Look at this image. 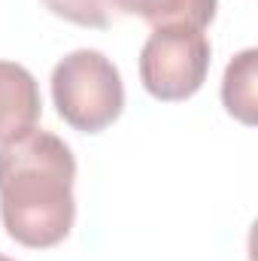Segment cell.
<instances>
[{
  "label": "cell",
  "mask_w": 258,
  "mask_h": 261,
  "mask_svg": "<svg viewBox=\"0 0 258 261\" xmlns=\"http://www.w3.org/2000/svg\"><path fill=\"white\" fill-rule=\"evenodd\" d=\"M76 158L52 130L28 128L0 143V219L28 249H52L76 219Z\"/></svg>",
  "instance_id": "obj_1"
},
{
  "label": "cell",
  "mask_w": 258,
  "mask_h": 261,
  "mask_svg": "<svg viewBox=\"0 0 258 261\" xmlns=\"http://www.w3.org/2000/svg\"><path fill=\"white\" fill-rule=\"evenodd\" d=\"M0 261H15V258H6V255H0Z\"/></svg>",
  "instance_id": "obj_8"
},
{
  "label": "cell",
  "mask_w": 258,
  "mask_h": 261,
  "mask_svg": "<svg viewBox=\"0 0 258 261\" xmlns=\"http://www.w3.org/2000/svg\"><path fill=\"white\" fill-rule=\"evenodd\" d=\"M210 52V40L200 28H155L140 52V82L158 100H186L207 82Z\"/></svg>",
  "instance_id": "obj_3"
},
{
  "label": "cell",
  "mask_w": 258,
  "mask_h": 261,
  "mask_svg": "<svg viewBox=\"0 0 258 261\" xmlns=\"http://www.w3.org/2000/svg\"><path fill=\"white\" fill-rule=\"evenodd\" d=\"M58 116L82 134L110 128L125 110V85L116 64L97 49H76L52 70Z\"/></svg>",
  "instance_id": "obj_2"
},
{
  "label": "cell",
  "mask_w": 258,
  "mask_h": 261,
  "mask_svg": "<svg viewBox=\"0 0 258 261\" xmlns=\"http://www.w3.org/2000/svg\"><path fill=\"white\" fill-rule=\"evenodd\" d=\"M222 103L237 122H258V49H243L231 58L222 79Z\"/></svg>",
  "instance_id": "obj_6"
},
{
  "label": "cell",
  "mask_w": 258,
  "mask_h": 261,
  "mask_svg": "<svg viewBox=\"0 0 258 261\" xmlns=\"http://www.w3.org/2000/svg\"><path fill=\"white\" fill-rule=\"evenodd\" d=\"M46 9L64 21L82 24V28H110L113 9L107 0H43Z\"/></svg>",
  "instance_id": "obj_7"
},
{
  "label": "cell",
  "mask_w": 258,
  "mask_h": 261,
  "mask_svg": "<svg viewBox=\"0 0 258 261\" xmlns=\"http://www.w3.org/2000/svg\"><path fill=\"white\" fill-rule=\"evenodd\" d=\"M107 3L122 15H140L152 31L167 24H189L203 31L219 9V0H107Z\"/></svg>",
  "instance_id": "obj_5"
},
{
  "label": "cell",
  "mask_w": 258,
  "mask_h": 261,
  "mask_svg": "<svg viewBox=\"0 0 258 261\" xmlns=\"http://www.w3.org/2000/svg\"><path fill=\"white\" fill-rule=\"evenodd\" d=\"M43 113L40 85L15 61H0V143L34 128Z\"/></svg>",
  "instance_id": "obj_4"
}]
</instances>
